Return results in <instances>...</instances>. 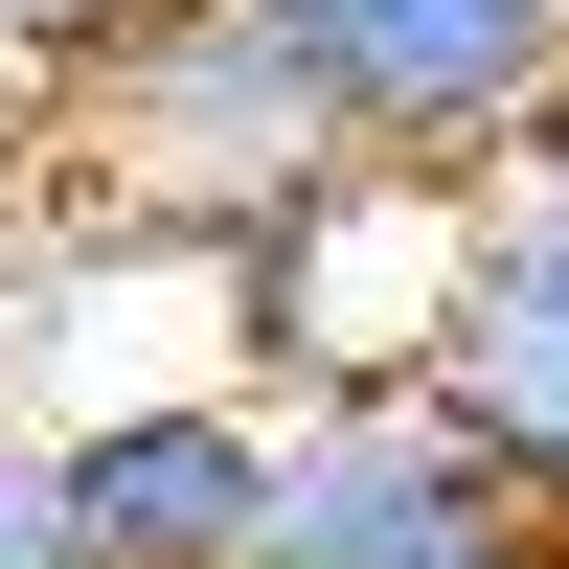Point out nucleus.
<instances>
[{
    "label": "nucleus",
    "instance_id": "f257e3e1",
    "mask_svg": "<svg viewBox=\"0 0 569 569\" xmlns=\"http://www.w3.org/2000/svg\"><path fill=\"white\" fill-rule=\"evenodd\" d=\"M319 160H365L319 46L273 0H137L91 69L23 91V206L46 228H160V251H251Z\"/></svg>",
    "mask_w": 569,
    "mask_h": 569
},
{
    "label": "nucleus",
    "instance_id": "f03ea898",
    "mask_svg": "<svg viewBox=\"0 0 569 569\" xmlns=\"http://www.w3.org/2000/svg\"><path fill=\"white\" fill-rule=\"evenodd\" d=\"M456 273H479V182H456V160H319L297 206L228 251V365H251L273 410H319V388H433Z\"/></svg>",
    "mask_w": 569,
    "mask_h": 569
},
{
    "label": "nucleus",
    "instance_id": "7ed1b4c3",
    "mask_svg": "<svg viewBox=\"0 0 569 569\" xmlns=\"http://www.w3.org/2000/svg\"><path fill=\"white\" fill-rule=\"evenodd\" d=\"M525 547H547V501L479 456L456 388H319V410H273L251 569H525Z\"/></svg>",
    "mask_w": 569,
    "mask_h": 569
},
{
    "label": "nucleus",
    "instance_id": "20e7f679",
    "mask_svg": "<svg viewBox=\"0 0 569 569\" xmlns=\"http://www.w3.org/2000/svg\"><path fill=\"white\" fill-rule=\"evenodd\" d=\"M273 23L319 46V91H342L365 160H525L569 114V0H273Z\"/></svg>",
    "mask_w": 569,
    "mask_h": 569
},
{
    "label": "nucleus",
    "instance_id": "39448f33",
    "mask_svg": "<svg viewBox=\"0 0 569 569\" xmlns=\"http://www.w3.org/2000/svg\"><path fill=\"white\" fill-rule=\"evenodd\" d=\"M23 456L91 569H251L273 525V388H114V410H46Z\"/></svg>",
    "mask_w": 569,
    "mask_h": 569
},
{
    "label": "nucleus",
    "instance_id": "423d86ee",
    "mask_svg": "<svg viewBox=\"0 0 569 569\" xmlns=\"http://www.w3.org/2000/svg\"><path fill=\"white\" fill-rule=\"evenodd\" d=\"M433 388L479 410V456L569 525V114L525 137V160H479V273H456Z\"/></svg>",
    "mask_w": 569,
    "mask_h": 569
},
{
    "label": "nucleus",
    "instance_id": "0eeeda50",
    "mask_svg": "<svg viewBox=\"0 0 569 569\" xmlns=\"http://www.w3.org/2000/svg\"><path fill=\"white\" fill-rule=\"evenodd\" d=\"M137 0H0V91H46V69H91Z\"/></svg>",
    "mask_w": 569,
    "mask_h": 569
},
{
    "label": "nucleus",
    "instance_id": "6e6552de",
    "mask_svg": "<svg viewBox=\"0 0 569 569\" xmlns=\"http://www.w3.org/2000/svg\"><path fill=\"white\" fill-rule=\"evenodd\" d=\"M0 569H91V547H69V501H46V456L0 479Z\"/></svg>",
    "mask_w": 569,
    "mask_h": 569
},
{
    "label": "nucleus",
    "instance_id": "1a4fd4ad",
    "mask_svg": "<svg viewBox=\"0 0 569 569\" xmlns=\"http://www.w3.org/2000/svg\"><path fill=\"white\" fill-rule=\"evenodd\" d=\"M0 479H23V342H0Z\"/></svg>",
    "mask_w": 569,
    "mask_h": 569
},
{
    "label": "nucleus",
    "instance_id": "9d476101",
    "mask_svg": "<svg viewBox=\"0 0 569 569\" xmlns=\"http://www.w3.org/2000/svg\"><path fill=\"white\" fill-rule=\"evenodd\" d=\"M525 569H569V525H547V547H525Z\"/></svg>",
    "mask_w": 569,
    "mask_h": 569
}]
</instances>
